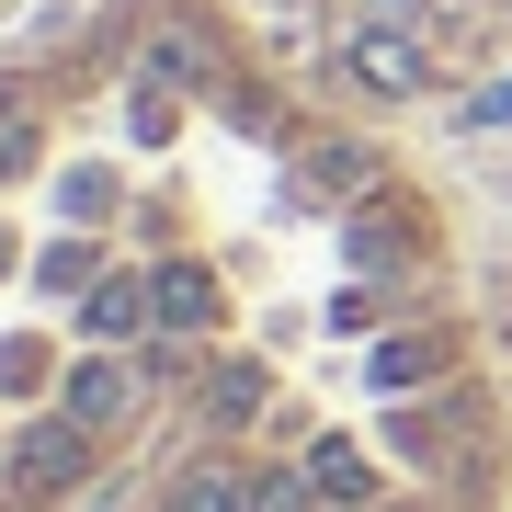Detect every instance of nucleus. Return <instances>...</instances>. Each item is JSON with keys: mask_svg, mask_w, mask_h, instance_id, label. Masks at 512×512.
Returning <instances> with one entry per match:
<instances>
[{"mask_svg": "<svg viewBox=\"0 0 512 512\" xmlns=\"http://www.w3.org/2000/svg\"><path fill=\"white\" fill-rule=\"evenodd\" d=\"M148 319H160L148 308V274H103L92 296H80V330H92V342H137Z\"/></svg>", "mask_w": 512, "mask_h": 512, "instance_id": "obj_4", "label": "nucleus"}, {"mask_svg": "<svg viewBox=\"0 0 512 512\" xmlns=\"http://www.w3.org/2000/svg\"><path fill=\"white\" fill-rule=\"evenodd\" d=\"M80 467H92V433H80L69 410H57V421H35V433L12 444V478H23V501H46V490H69Z\"/></svg>", "mask_w": 512, "mask_h": 512, "instance_id": "obj_1", "label": "nucleus"}, {"mask_svg": "<svg viewBox=\"0 0 512 512\" xmlns=\"http://www.w3.org/2000/svg\"><path fill=\"white\" fill-rule=\"evenodd\" d=\"M296 183H308V194H365V183H376V148H353V137H308V148H296Z\"/></svg>", "mask_w": 512, "mask_h": 512, "instance_id": "obj_5", "label": "nucleus"}, {"mask_svg": "<svg viewBox=\"0 0 512 512\" xmlns=\"http://www.w3.org/2000/svg\"><path fill=\"white\" fill-rule=\"evenodd\" d=\"M171 512H251V478L205 467V478H183V501H171Z\"/></svg>", "mask_w": 512, "mask_h": 512, "instance_id": "obj_10", "label": "nucleus"}, {"mask_svg": "<svg viewBox=\"0 0 512 512\" xmlns=\"http://www.w3.org/2000/svg\"><path fill=\"white\" fill-rule=\"evenodd\" d=\"M148 308H160V330H217V274L205 262H160L148 274Z\"/></svg>", "mask_w": 512, "mask_h": 512, "instance_id": "obj_2", "label": "nucleus"}, {"mask_svg": "<svg viewBox=\"0 0 512 512\" xmlns=\"http://www.w3.org/2000/svg\"><path fill=\"white\" fill-rule=\"evenodd\" d=\"M262 410V365H217V421H251Z\"/></svg>", "mask_w": 512, "mask_h": 512, "instance_id": "obj_12", "label": "nucleus"}, {"mask_svg": "<svg viewBox=\"0 0 512 512\" xmlns=\"http://www.w3.org/2000/svg\"><path fill=\"white\" fill-rule=\"evenodd\" d=\"M308 490L330 501V512H376V467H365V444H308Z\"/></svg>", "mask_w": 512, "mask_h": 512, "instance_id": "obj_3", "label": "nucleus"}, {"mask_svg": "<svg viewBox=\"0 0 512 512\" xmlns=\"http://www.w3.org/2000/svg\"><path fill=\"white\" fill-rule=\"evenodd\" d=\"M35 285L46 296H92L103 285V251H92V239H46V251H35Z\"/></svg>", "mask_w": 512, "mask_h": 512, "instance_id": "obj_8", "label": "nucleus"}, {"mask_svg": "<svg viewBox=\"0 0 512 512\" xmlns=\"http://www.w3.org/2000/svg\"><path fill=\"white\" fill-rule=\"evenodd\" d=\"M353 80H365V92H421V46L365 35V46H353Z\"/></svg>", "mask_w": 512, "mask_h": 512, "instance_id": "obj_9", "label": "nucleus"}, {"mask_svg": "<svg viewBox=\"0 0 512 512\" xmlns=\"http://www.w3.org/2000/svg\"><path fill=\"white\" fill-rule=\"evenodd\" d=\"M126 410H137L126 365H69V421H80V433H114Z\"/></svg>", "mask_w": 512, "mask_h": 512, "instance_id": "obj_6", "label": "nucleus"}, {"mask_svg": "<svg viewBox=\"0 0 512 512\" xmlns=\"http://www.w3.org/2000/svg\"><path fill=\"white\" fill-rule=\"evenodd\" d=\"M319 490H308V467H262L251 478V512H308Z\"/></svg>", "mask_w": 512, "mask_h": 512, "instance_id": "obj_11", "label": "nucleus"}, {"mask_svg": "<svg viewBox=\"0 0 512 512\" xmlns=\"http://www.w3.org/2000/svg\"><path fill=\"white\" fill-rule=\"evenodd\" d=\"M444 376V342H433V330H399V342H376V387H387V399H399V387H433Z\"/></svg>", "mask_w": 512, "mask_h": 512, "instance_id": "obj_7", "label": "nucleus"}]
</instances>
